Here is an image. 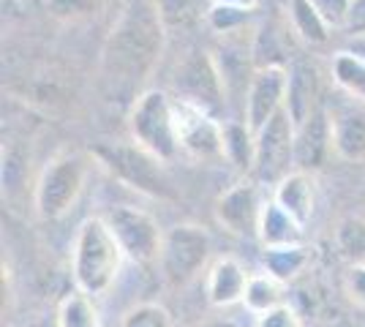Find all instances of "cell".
Masks as SVG:
<instances>
[{
  "mask_svg": "<svg viewBox=\"0 0 365 327\" xmlns=\"http://www.w3.org/2000/svg\"><path fill=\"white\" fill-rule=\"evenodd\" d=\"M167 41V25L155 0H125L115 19L104 52H101V82L112 98L134 104L139 88L150 79L161 61Z\"/></svg>",
  "mask_w": 365,
  "mask_h": 327,
  "instance_id": "cell-1",
  "label": "cell"
},
{
  "mask_svg": "<svg viewBox=\"0 0 365 327\" xmlns=\"http://www.w3.org/2000/svg\"><path fill=\"white\" fill-rule=\"evenodd\" d=\"M123 259L125 254L104 216L85 218L79 224L71 251V276L76 289L91 297H104L120 276Z\"/></svg>",
  "mask_w": 365,
  "mask_h": 327,
  "instance_id": "cell-2",
  "label": "cell"
},
{
  "mask_svg": "<svg viewBox=\"0 0 365 327\" xmlns=\"http://www.w3.org/2000/svg\"><path fill=\"white\" fill-rule=\"evenodd\" d=\"M91 156L104 167V170L150 199H178V191L172 186L169 175L164 172V161L155 158L150 150H145L137 142H109V145H96Z\"/></svg>",
  "mask_w": 365,
  "mask_h": 327,
  "instance_id": "cell-3",
  "label": "cell"
},
{
  "mask_svg": "<svg viewBox=\"0 0 365 327\" xmlns=\"http://www.w3.org/2000/svg\"><path fill=\"white\" fill-rule=\"evenodd\" d=\"M128 134L164 164L175 161L180 153L178 101L167 90H142L128 112Z\"/></svg>",
  "mask_w": 365,
  "mask_h": 327,
  "instance_id": "cell-4",
  "label": "cell"
},
{
  "mask_svg": "<svg viewBox=\"0 0 365 327\" xmlns=\"http://www.w3.org/2000/svg\"><path fill=\"white\" fill-rule=\"evenodd\" d=\"M88 158L91 156L79 150H63L46 161V167L36 180V197H33L38 218L58 221L74 207L88 180V170H91Z\"/></svg>",
  "mask_w": 365,
  "mask_h": 327,
  "instance_id": "cell-5",
  "label": "cell"
},
{
  "mask_svg": "<svg viewBox=\"0 0 365 327\" xmlns=\"http://www.w3.org/2000/svg\"><path fill=\"white\" fill-rule=\"evenodd\" d=\"M210 259V237L197 224H178L164 232L161 243V276L169 286L180 289L199 276V270Z\"/></svg>",
  "mask_w": 365,
  "mask_h": 327,
  "instance_id": "cell-6",
  "label": "cell"
},
{
  "mask_svg": "<svg viewBox=\"0 0 365 327\" xmlns=\"http://www.w3.org/2000/svg\"><path fill=\"white\" fill-rule=\"evenodd\" d=\"M104 221L109 224L112 234L118 237L125 259H131L134 265L158 262L164 232L150 213L131 207V204H118V207H109L104 213Z\"/></svg>",
  "mask_w": 365,
  "mask_h": 327,
  "instance_id": "cell-7",
  "label": "cell"
},
{
  "mask_svg": "<svg viewBox=\"0 0 365 327\" xmlns=\"http://www.w3.org/2000/svg\"><path fill=\"white\" fill-rule=\"evenodd\" d=\"M294 120L281 109L275 118L257 131V153H254V180L275 186L281 177H287L294 167Z\"/></svg>",
  "mask_w": 365,
  "mask_h": 327,
  "instance_id": "cell-8",
  "label": "cell"
},
{
  "mask_svg": "<svg viewBox=\"0 0 365 327\" xmlns=\"http://www.w3.org/2000/svg\"><path fill=\"white\" fill-rule=\"evenodd\" d=\"M172 88L180 101L207 109V112H215L224 104V95H227V82L218 68V61L207 52H191L178 66Z\"/></svg>",
  "mask_w": 365,
  "mask_h": 327,
  "instance_id": "cell-9",
  "label": "cell"
},
{
  "mask_svg": "<svg viewBox=\"0 0 365 327\" xmlns=\"http://www.w3.org/2000/svg\"><path fill=\"white\" fill-rule=\"evenodd\" d=\"M289 95V68L287 66H262L254 68V77L245 90V123L257 134L270 118L287 107Z\"/></svg>",
  "mask_w": 365,
  "mask_h": 327,
  "instance_id": "cell-10",
  "label": "cell"
},
{
  "mask_svg": "<svg viewBox=\"0 0 365 327\" xmlns=\"http://www.w3.org/2000/svg\"><path fill=\"white\" fill-rule=\"evenodd\" d=\"M178 101V128H180V150L197 161L224 158V123L215 120L213 112L194 104Z\"/></svg>",
  "mask_w": 365,
  "mask_h": 327,
  "instance_id": "cell-11",
  "label": "cell"
},
{
  "mask_svg": "<svg viewBox=\"0 0 365 327\" xmlns=\"http://www.w3.org/2000/svg\"><path fill=\"white\" fill-rule=\"evenodd\" d=\"M264 202L259 199V183L245 180L224 191L215 202V221L235 237H257Z\"/></svg>",
  "mask_w": 365,
  "mask_h": 327,
  "instance_id": "cell-12",
  "label": "cell"
},
{
  "mask_svg": "<svg viewBox=\"0 0 365 327\" xmlns=\"http://www.w3.org/2000/svg\"><path fill=\"white\" fill-rule=\"evenodd\" d=\"M333 153V125L327 107H319L308 120L294 128V167L317 172Z\"/></svg>",
  "mask_w": 365,
  "mask_h": 327,
  "instance_id": "cell-13",
  "label": "cell"
},
{
  "mask_svg": "<svg viewBox=\"0 0 365 327\" xmlns=\"http://www.w3.org/2000/svg\"><path fill=\"white\" fill-rule=\"evenodd\" d=\"M330 125L335 153L351 164H365V104L357 101L335 107L330 112Z\"/></svg>",
  "mask_w": 365,
  "mask_h": 327,
  "instance_id": "cell-14",
  "label": "cell"
},
{
  "mask_svg": "<svg viewBox=\"0 0 365 327\" xmlns=\"http://www.w3.org/2000/svg\"><path fill=\"white\" fill-rule=\"evenodd\" d=\"M248 279H251V273L235 256L215 259L213 265H210V270H207V281H205L207 303L213 308H229L235 303H243Z\"/></svg>",
  "mask_w": 365,
  "mask_h": 327,
  "instance_id": "cell-15",
  "label": "cell"
},
{
  "mask_svg": "<svg viewBox=\"0 0 365 327\" xmlns=\"http://www.w3.org/2000/svg\"><path fill=\"white\" fill-rule=\"evenodd\" d=\"M317 183H314V175L305 170H292L287 177H281L275 183L273 199L287 213H289L294 221L300 224H308L311 216H314V204H317Z\"/></svg>",
  "mask_w": 365,
  "mask_h": 327,
  "instance_id": "cell-16",
  "label": "cell"
},
{
  "mask_svg": "<svg viewBox=\"0 0 365 327\" xmlns=\"http://www.w3.org/2000/svg\"><path fill=\"white\" fill-rule=\"evenodd\" d=\"M319 101V74L311 63H294L289 66V95H287V112L292 115L294 125L308 120L317 109Z\"/></svg>",
  "mask_w": 365,
  "mask_h": 327,
  "instance_id": "cell-17",
  "label": "cell"
},
{
  "mask_svg": "<svg viewBox=\"0 0 365 327\" xmlns=\"http://www.w3.org/2000/svg\"><path fill=\"white\" fill-rule=\"evenodd\" d=\"M303 229H305L303 224L294 221L275 199L264 202V210H262V218H259V234H257L264 249L300 243L303 240Z\"/></svg>",
  "mask_w": 365,
  "mask_h": 327,
  "instance_id": "cell-18",
  "label": "cell"
},
{
  "mask_svg": "<svg viewBox=\"0 0 365 327\" xmlns=\"http://www.w3.org/2000/svg\"><path fill=\"white\" fill-rule=\"evenodd\" d=\"M287 14H289V25L294 36L311 44V47H322L330 41V22L319 14V9L311 0H289L287 3Z\"/></svg>",
  "mask_w": 365,
  "mask_h": 327,
  "instance_id": "cell-19",
  "label": "cell"
},
{
  "mask_svg": "<svg viewBox=\"0 0 365 327\" xmlns=\"http://www.w3.org/2000/svg\"><path fill=\"white\" fill-rule=\"evenodd\" d=\"M308 259H311V254H308V249H305L303 243L273 246V249H264V256H262L264 270L270 276H275L278 281H284V284L297 279L305 267H308Z\"/></svg>",
  "mask_w": 365,
  "mask_h": 327,
  "instance_id": "cell-20",
  "label": "cell"
},
{
  "mask_svg": "<svg viewBox=\"0 0 365 327\" xmlns=\"http://www.w3.org/2000/svg\"><path fill=\"white\" fill-rule=\"evenodd\" d=\"M284 281H278L275 276H270L267 270L264 273H254L248 279V286H245V297H243V306L251 313H267L284 306Z\"/></svg>",
  "mask_w": 365,
  "mask_h": 327,
  "instance_id": "cell-21",
  "label": "cell"
},
{
  "mask_svg": "<svg viewBox=\"0 0 365 327\" xmlns=\"http://www.w3.org/2000/svg\"><path fill=\"white\" fill-rule=\"evenodd\" d=\"M254 153H257V134L248 123H224V158L235 164L240 172L254 170Z\"/></svg>",
  "mask_w": 365,
  "mask_h": 327,
  "instance_id": "cell-22",
  "label": "cell"
},
{
  "mask_svg": "<svg viewBox=\"0 0 365 327\" xmlns=\"http://www.w3.org/2000/svg\"><path fill=\"white\" fill-rule=\"evenodd\" d=\"M333 82L351 101L365 104V61L349 49H341L333 58Z\"/></svg>",
  "mask_w": 365,
  "mask_h": 327,
  "instance_id": "cell-23",
  "label": "cell"
},
{
  "mask_svg": "<svg viewBox=\"0 0 365 327\" xmlns=\"http://www.w3.org/2000/svg\"><path fill=\"white\" fill-rule=\"evenodd\" d=\"M96 297L85 295L82 289H74L61 300L55 322L58 327H101V316L93 303Z\"/></svg>",
  "mask_w": 365,
  "mask_h": 327,
  "instance_id": "cell-24",
  "label": "cell"
},
{
  "mask_svg": "<svg viewBox=\"0 0 365 327\" xmlns=\"http://www.w3.org/2000/svg\"><path fill=\"white\" fill-rule=\"evenodd\" d=\"M107 9V0H46V11L58 22H88Z\"/></svg>",
  "mask_w": 365,
  "mask_h": 327,
  "instance_id": "cell-25",
  "label": "cell"
},
{
  "mask_svg": "<svg viewBox=\"0 0 365 327\" xmlns=\"http://www.w3.org/2000/svg\"><path fill=\"white\" fill-rule=\"evenodd\" d=\"M335 246L351 262H365V221L344 218L335 229Z\"/></svg>",
  "mask_w": 365,
  "mask_h": 327,
  "instance_id": "cell-26",
  "label": "cell"
},
{
  "mask_svg": "<svg viewBox=\"0 0 365 327\" xmlns=\"http://www.w3.org/2000/svg\"><path fill=\"white\" fill-rule=\"evenodd\" d=\"M120 327H175V322L161 303H139L131 311H125Z\"/></svg>",
  "mask_w": 365,
  "mask_h": 327,
  "instance_id": "cell-27",
  "label": "cell"
},
{
  "mask_svg": "<svg viewBox=\"0 0 365 327\" xmlns=\"http://www.w3.org/2000/svg\"><path fill=\"white\" fill-rule=\"evenodd\" d=\"M155 3H158V11H161V19H164L167 31H172V28H188V25H194L202 16L197 0H155Z\"/></svg>",
  "mask_w": 365,
  "mask_h": 327,
  "instance_id": "cell-28",
  "label": "cell"
},
{
  "mask_svg": "<svg viewBox=\"0 0 365 327\" xmlns=\"http://www.w3.org/2000/svg\"><path fill=\"white\" fill-rule=\"evenodd\" d=\"M207 25L213 28L215 33H240L245 28V22L251 19V11H243V9H232V6H221V3H213L207 9Z\"/></svg>",
  "mask_w": 365,
  "mask_h": 327,
  "instance_id": "cell-29",
  "label": "cell"
},
{
  "mask_svg": "<svg viewBox=\"0 0 365 327\" xmlns=\"http://www.w3.org/2000/svg\"><path fill=\"white\" fill-rule=\"evenodd\" d=\"M317 9H319V14L330 22V28H338V31H344V22H346V16H349V6L351 0H311Z\"/></svg>",
  "mask_w": 365,
  "mask_h": 327,
  "instance_id": "cell-30",
  "label": "cell"
},
{
  "mask_svg": "<svg viewBox=\"0 0 365 327\" xmlns=\"http://www.w3.org/2000/svg\"><path fill=\"white\" fill-rule=\"evenodd\" d=\"M257 327H303V322H300V316L294 313L289 303H284V306H278L273 311L259 313Z\"/></svg>",
  "mask_w": 365,
  "mask_h": 327,
  "instance_id": "cell-31",
  "label": "cell"
},
{
  "mask_svg": "<svg viewBox=\"0 0 365 327\" xmlns=\"http://www.w3.org/2000/svg\"><path fill=\"white\" fill-rule=\"evenodd\" d=\"M344 286H346V295H349L351 303L365 311V262H354L349 267Z\"/></svg>",
  "mask_w": 365,
  "mask_h": 327,
  "instance_id": "cell-32",
  "label": "cell"
},
{
  "mask_svg": "<svg viewBox=\"0 0 365 327\" xmlns=\"http://www.w3.org/2000/svg\"><path fill=\"white\" fill-rule=\"evenodd\" d=\"M344 33L346 36H365V0H351L349 16L344 22Z\"/></svg>",
  "mask_w": 365,
  "mask_h": 327,
  "instance_id": "cell-33",
  "label": "cell"
},
{
  "mask_svg": "<svg viewBox=\"0 0 365 327\" xmlns=\"http://www.w3.org/2000/svg\"><path fill=\"white\" fill-rule=\"evenodd\" d=\"M213 3H221V6H232V9H243V11H257L259 0H213Z\"/></svg>",
  "mask_w": 365,
  "mask_h": 327,
  "instance_id": "cell-34",
  "label": "cell"
},
{
  "mask_svg": "<svg viewBox=\"0 0 365 327\" xmlns=\"http://www.w3.org/2000/svg\"><path fill=\"white\" fill-rule=\"evenodd\" d=\"M349 52H354V55H357V58H363L365 61V36H351L349 38Z\"/></svg>",
  "mask_w": 365,
  "mask_h": 327,
  "instance_id": "cell-35",
  "label": "cell"
},
{
  "mask_svg": "<svg viewBox=\"0 0 365 327\" xmlns=\"http://www.w3.org/2000/svg\"><path fill=\"white\" fill-rule=\"evenodd\" d=\"M202 327H240V325L232 322V319H210V322H205Z\"/></svg>",
  "mask_w": 365,
  "mask_h": 327,
  "instance_id": "cell-36",
  "label": "cell"
},
{
  "mask_svg": "<svg viewBox=\"0 0 365 327\" xmlns=\"http://www.w3.org/2000/svg\"><path fill=\"white\" fill-rule=\"evenodd\" d=\"M28 327H58V322H55V316H41V319H36V322H31Z\"/></svg>",
  "mask_w": 365,
  "mask_h": 327,
  "instance_id": "cell-37",
  "label": "cell"
}]
</instances>
